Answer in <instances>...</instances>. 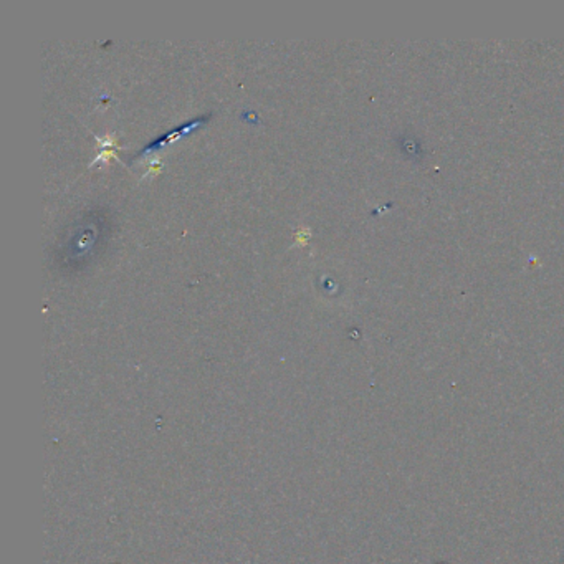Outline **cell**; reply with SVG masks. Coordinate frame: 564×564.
I'll use <instances>...</instances> for the list:
<instances>
[{
	"instance_id": "6da1fadb",
	"label": "cell",
	"mask_w": 564,
	"mask_h": 564,
	"mask_svg": "<svg viewBox=\"0 0 564 564\" xmlns=\"http://www.w3.org/2000/svg\"><path fill=\"white\" fill-rule=\"evenodd\" d=\"M308 237H310V230H308V229H306V230H305V229H301V230H300V234L296 235V244H301V245H303V244H306V242H308Z\"/></svg>"
}]
</instances>
